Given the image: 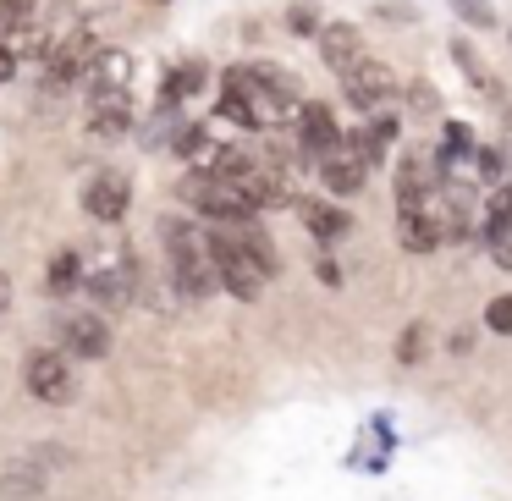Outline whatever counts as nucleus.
<instances>
[{
    "instance_id": "1",
    "label": "nucleus",
    "mask_w": 512,
    "mask_h": 501,
    "mask_svg": "<svg viewBox=\"0 0 512 501\" xmlns=\"http://www.w3.org/2000/svg\"><path fill=\"white\" fill-rule=\"evenodd\" d=\"M133 56L127 50H100L89 61V133L122 138L133 127Z\"/></svg>"
},
{
    "instance_id": "2",
    "label": "nucleus",
    "mask_w": 512,
    "mask_h": 501,
    "mask_svg": "<svg viewBox=\"0 0 512 501\" xmlns=\"http://www.w3.org/2000/svg\"><path fill=\"white\" fill-rule=\"evenodd\" d=\"M160 243H166V259H171V287L182 298H210L215 292V265H210V248H204V232H193V221L171 215L160 221Z\"/></svg>"
},
{
    "instance_id": "3",
    "label": "nucleus",
    "mask_w": 512,
    "mask_h": 501,
    "mask_svg": "<svg viewBox=\"0 0 512 501\" xmlns=\"http://www.w3.org/2000/svg\"><path fill=\"white\" fill-rule=\"evenodd\" d=\"M204 248H210V265H215V287H226L232 298L254 303L259 292H265V270H259V259L243 248V237H237L232 221H215V232H204Z\"/></svg>"
},
{
    "instance_id": "4",
    "label": "nucleus",
    "mask_w": 512,
    "mask_h": 501,
    "mask_svg": "<svg viewBox=\"0 0 512 501\" xmlns=\"http://www.w3.org/2000/svg\"><path fill=\"white\" fill-rule=\"evenodd\" d=\"M100 56V34H94V23H72L61 28L56 39L45 45V72L56 89H67V83H78L83 72H89V61Z\"/></svg>"
},
{
    "instance_id": "5",
    "label": "nucleus",
    "mask_w": 512,
    "mask_h": 501,
    "mask_svg": "<svg viewBox=\"0 0 512 501\" xmlns=\"http://www.w3.org/2000/svg\"><path fill=\"white\" fill-rule=\"evenodd\" d=\"M0 45L23 56H45L50 28H45V6L39 0H0Z\"/></svg>"
},
{
    "instance_id": "6",
    "label": "nucleus",
    "mask_w": 512,
    "mask_h": 501,
    "mask_svg": "<svg viewBox=\"0 0 512 501\" xmlns=\"http://www.w3.org/2000/svg\"><path fill=\"white\" fill-rule=\"evenodd\" d=\"M397 237H402V248H408V254H435V248L446 243L441 210H435V188L402 199V210H397Z\"/></svg>"
},
{
    "instance_id": "7",
    "label": "nucleus",
    "mask_w": 512,
    "mask_h": 501,
    "mask_svg": "<svg viewBox=\"0 0 512 501\" xmlns=\"http://www.w3.org/2000/svg\"><path fill=\"white\" fill-rule=\"evenodd\" d=\"M342 94H347V105L353 111H380V105L397 94V72L391 67H380V61H353V67L342 72Z\"/></svg>"
},
{
    "instance_id": "8",
    "label": "nucleus",
    "mask_w": 512,
    "mask_h": 501,
    "mask_svg": "<svg viewBox=\"0 0 512 501\" xmlns=\"http://www.w3.org/2000/svg\"><path fill=\"white\" fill-rule=\"evenodd\" d=\"M336 144H342V127H336L331 105H320V100H298V149H303V160L331 155Z\"/></svg>"
},
{
    "instance_id": "9",
    "label": "nucleus",
    "mask_w": 512,
    "mask_h": 501,
    "mask_svg": "<svg viewBox=\"0 0 512 501\" xmlns=\"http://www.w3.org/2000/svg\"><path fill=\"white\" fill-rule=\"evenodd\" d=\"M28 391L39 402H72V364L67 353H28Z\"/></svg>"
},
{
    "instance_id": "10",
    "label": "nucleus",
    "mask_w": 512,
    "mask_h": 501,
    "mask_svg": "<svg viewBox=\"0 0 512 501\" xmlns=\"http://www.w3.org/2000/svg\"><path fill=\"white\" fill-rule=\"evenodd\" d=\"M127 204H133V182H127L122 171H100V177L83 188V210H89L94 221H122Z\"/></svg>"
},
{
    "instance_id": "11",
    "label": "nucleus",
    "mask_w": 512,
    "mask_h": 501,
    "mask_svg": "<svg viewBox=\"0 0 512 501\" xmlns=\"http://www.w3.org/2000/svg\"><path fill=\"white\" fill-rule=\"evenodd\" d=\"M314 171H320V182L336 193V199H347V193H358L369 182V166L347 144H336L331 155H320V160H314Z\"/></svg>"
},
{
    "instance_id": "12",
    "label": "nucleus",
    "mask_w": 512,
    "mask_h": 501,
    "mask_svg": "<svg viewBox=\"0 0 512 501\" xmlns=\"http://www.w3.org/2000/svg\"><path fill=\"white\" fill-rule=\"evenodd\" d=\"M61 342H67L72 358H105L111 353V325H105L100 314H72V320L61 325Z\"/></svg>"
},
{
    "instance_id": "13",
    "label": "nucleus",
    "mask_w": 512,
    "mask_h": 501,
    "mask_svg": "<svg viewBox=\"0 0 512 501\" xmlns=\"http://www.w3.org/2000/svg\"><path fill=\"white\" fill-rule=\"evenodd\" d=\"M314 39H320V56H325V67H331L336 78H342L353 61H364V34H358L353 23H325Z\"/></svg>"
},
{
    "instance_id": "14",
    "label": "nucleus",
    "mask_w": 512,
    "mask_h": 501,
    "mask_svg": "<svg viewBox=\"0 0 512 501\" xmlns=\"http://www.w3.org/2000/svg\"><path fill=\"white\" fill-rule=\"evenodd\" d=\"M298 215H303V226H309V232L320 237V243H336V237L353 232V215L336 210V204H325V199H303V204H298Z\"/></svg>"
},
{
    "instance_id": "15",
    "label": "nucleus",
    "mask_w": 512,
    "mask_h": 501,
    "mask_svg": "<svg viewBox=\"0 0 512 501\" xmlns=\"http://www.w3.org/2000/svg\"><path fill=\"white\" fill-rule=\"evenodd\" d=\"M452 61L463 67V78H468V89H479V94H490L496 83H490V67H485V56H479L468 39H452Z\"/></svg>"
},
{
    "instance_id": "16",
    "label": "nucleus",
    "mask_w": 512,
    "mask_h": 501,
    "mask_svg": "<svg viewBox=\"0 0 512 501\" xmlns=\"http://www.w3.org/2000/svg\"><path fill=\"white\" fill-rule=\"evenodd\" d=\"M83 281V265H78V254H72V248H61L56 259H50V292H56V298H67L72 287H78Z\"/></svg>"
},
{
    "instance_id": "17",
    "label": "nucleus",
    "mask_w": 512,
    "mask_h": 501,
    "mask_svg": "<svg viewBox=\"0 0 512 501\" xmlns=\"http://www.w3.org/2000/svg\"><path fill=\"white\" fill-rule=\"evenodd\" d=\"M199 89H204V67H199V61H193V67H177V72H171V83H166V105L193 100Z\"/></svg>"
},
{
    "instance_id": "18",
    "label": "nucleus",
    "mask_w": 512,
    "mask_h": 501,
    "mask_svg": "<svg viewBox=\"0 0 512 501\" xmlns=\"http://www.w3.org/2000/svg\"><path fill=\"white\" fill-rule=\"evenodd\" d=\"M468 166H474L479 182H501V177H507V155H501V149H485V144L468 149Z\"/></svg>"
},
{
    "instance_id": "19",
    "label": "nucleus",
    "mask_w": 512,
    "mask_h": 501,
    "mask_svg": "<svg viewBox=\"0 0 512 501\" xmlns=\"http://www.w3.org/2000/svg\"><path fill=\"white\" fill-rule=\"evenodd\" d=\"M424 353H430V325L413 320L408 331H402V342H397V364H419Z\"/></svg>"
},
{
    "instance_id": "20",
    "label": "nucleus",
    "mask_w": 512,
    "mask_h": 501,
    "mask_svg": "<svg viewBox=\"0 0 512 501\" xmlns=\"http://www.w3.org/2000/svg\"><path fill=\"white\" fill-rule=\"evenodd\" d=\"M452 12L463 17L468 28H479V34H490V28H496V6H490V0H452Z\"/></svg>"
},
{
    "instance_id": "21",
    "label": "nucleus",
    "mask_w": 512,
    "mask_h": 501,
    "mask_svg": "<svg viewBox=\"0 0 512 501\" xmlns=\"http://www.w3.org/2000/svg\"><path fill=\"white\" fill-rule=\"evenodd\" d=\"M485 325L496 336H512V292H501V298H490V309H485Z\"/></svg>"
},
{
    "instance_id": "22",
    "label": "nucleus",
    "mask_w": 512,
    "mask_h": 501,
    "mask_svg": "<svg viewBox=\"0 0 512 501\" xmlns=\"http://www.w3.org/2000/svg\"><path fill=\"white\" fill-rule=\"evenodd\" d=\"M287 28H292V34H320V12H314V6H292V12H287Z\"/></svg>"
},
{
    "instance_id": "23",
    "label": "nucleus",
    "mask_w": 512,
    "mask_h": 501,
    "mask_svg": "<svg viewBox=\"0 0 512 501\" xmlns=\"http://www.w3.org/2000/svg\"><path fill=\"white\" fill-rule=\"evenodd\" d=\"M364 133H369V138H375V144H380V149H386V144H391V138H397V133H402V122H397V116H386V111H375V122H369V127H364Z\"/></svg>"
},
{
    "instance_id": "24",
    "label": "nucleus",
    "mask_w": 512,
    "mask_h": 501,
    "mask_svg": "<svg viewBox=\"0 0 512 501\" xmlns=\"http://www.w3.org/2000/svg\"><path fill=\"white\" fill-rule=\"evenodd\" d=\"M490 254H496V265H501V270H512V232L490 237Z\"/></svg>"
},
{
    "instance_id": "25",
    "label": "nucleus",
    "mask_w": 512,
    "mask_h": 501,
    "mask_svg": "<svg viewBox=\"0 0 512 501\" xmlns=\"http://www.w3.org/2000/svg\"><path fill=\"white\" fill-rule=\"evenodd\" d=\"M314 270H320V281H325V287H342V270H336V259H320Z\"/></svg>"
},
{
    "instance_id": "26",
    "label": "nucleus",
    "mask_w": 512,
    "mask_h": 501,
    "mask_svg": "<svg viewBox=\"0 0 512 501\" xmlns=\"http://www.w3.org/2000/svg\"><path fill=\"white\" fill-rule=\"evenodd\" d=\"M6 78H17V56H12L6 45H0V83H6Z\"/></svg>"
},
{
    "instance_id": "27",
    "label": "nucleus",
    "mask_w": 512,
    "mask_h": 501,
    "mask_svg": "<svg viewBox=\"0 0 512 501\" xmlns=\"http://www.w3.org/2000/svg\"><path fill=\"white\" fill-rule=\"evenodd\" d=\"M6 303H12V281H6V270H0V314H6Z\"/></svg>"
},
{
    "instance_id": "28",
    "label": "nucleus",
    "mask_w": 512,
    "mask_h": 501,
    "mask_svg": "<svg viewBox=\"0 0 512 501\" xmlns=\"http://www.w3.org/2000/svg\"><path fill=\"white\" fill-rule=\"evenodd\" d=\"M39 6H50V12H67V6H78V0H39Z\"/></svg>"
}]
</instances>
